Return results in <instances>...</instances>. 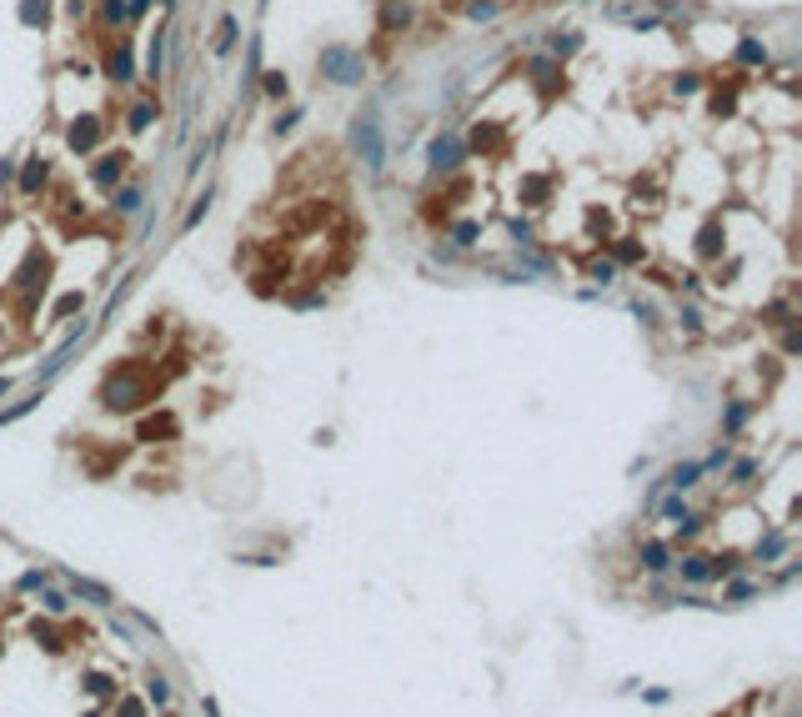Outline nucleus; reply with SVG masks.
Returning a JSON list of instances; mask_svg holds the SVG:
<instances>
[{"instance_id":"nucleus-19","label":"nucleus","mask_w":802,"mask_h":717,"mask_svg":"<svg viewBox=\"0 0 802 717\" xmlns=\"http://www.w3.org/2000/svg\"><path fill=\"white\" fill-rule=\"evenodd\" d=\"M782 547H787V537H767V542L757 547V557H777V552H782Z\"/></svg>"},{"instance_id":"nucleus-18","label":"nucleus","mask_w":802,"mask_h":717,"mask_svg":"<svg viewBox=\"0 0 802 717\" xmlns=\"http://www.w3.org/2000/svg\"><path fill=\"white\" fill-rule=\"evenodd\" d=\"M146 126H151V105H136L131 110V131H146Z\"/></svg>"},{"instance_id":"nucleus-17","label":"nucleus","mask_w":802,"mask_h":717,"mask_svg":"<svg viewBox=\"0 0 802 717\" xmlns=\"http://www.w3.org/2000/svg\"><path fill=\"white\" fill-rule=\"evenodd\" d=\"M236 45V21H221V40H216V50H231Z\"/></svg>"},{"instance_id":"nucleus-1","label":"nucleus","mask_w":802,"mask_h":717,"mask_svg":"<svg viewBox=\"0 0 802 717\" xmlns=\"http://www.w3.org/2000/svg\"><path fill=\"white\" fill-rule=\"evenodd\" d=\"M321 76L336 81V86H356V81L366 76V66H361V55H356V50L331 45V50H321Z\"/></svg>"},{"instance_id":"nucleus-12","label":"nucleus","mask_w":802,"mask_h":717,"mask_svg":"<svg viewBox=\"0 0 802 717\" xmlns=\"http://www.w3.org/2000/svg\"><path fill=\"white\" fill-rule=\"evenodd\" d=\"M110 81H131V50H126V45L110 55Z\"/></svg>"},{"instance_id":"nucleus-20","label":"nucleus","mask_w":802,"mask_h":717,"mask_svg":"<svg viewBox=\"0 0 802 717\" xmlns=\"http://www.w3.org/2000/svg\"><path fill=\"white\" fill-rule=\"evenodd\" d=\"M492 16H496L492 0H477V6H472V21H492Z\"/></svg>"},{"instance_id":"nucleus-14","label":"nucleus","mask_w":802,"mask_h":717,"mask_svg":"<svg viewBox=\"0 0 802 717\" xmlns=\"http://www.w3.org/2000/svg\"><path fill=\"white\" fill-rule=\"evenodd\" d=\"M146 697H151L156 707H165V702H170V682H165V677H151V687H146Z\"/></svg>"},{"instance_id":"nucleus-15","label":"nucleus","mask_w":802,"mask_h":717,"mask_svg":"<svg viewBox=\"0 0 802 717\" xmlns=\"http://www.w3.org/2000/svg\"><path fill=\"white\" fill-rule=\"evenodd\" d=\"M737 55H742L748 66H762V61H767V50H762L757 40H742V50H737Z\"/></svg>"},{"instance_id":"nucleus-2","label":"nucleus","mask_w":802,"mask_h":717,"mask_svg":"<svg viewBox=\"0 0 802 717\" xmlns=\"http://www.w3.org/2000/svg\"><path fill=\"white\" fill-rule=\"evenodd\" d=\"M356 151H361V161L371 165V171H381V165H386V151H381V126H376L371 116H356Z\"/></svg>"},{"instance_id":"nucleus-16","label":"nucleus","mask_w":802,"mask_h":717,"mask_svg":"<svg viewBox=\"0 0 802 717\" xmlns=\"http://www.w3.org/2000/svg\"><path fill=\"white\" fill-rule=\"evenodd\" d=\"M100 16H105L110 25H116V21H126V16H131V6H121V0H105V11H100Z\"/></svg>"},{"instance_id":"nucleus-7","label":"nucleus","mask_w":802,"mask_h":717,"mask_svg":"<svg viewBox=\"0 0 802 717\" xmlns=\"http://www.w3.org/2000/svg\"><path fill=\"white\" fill-rule=\"evenodd\" d=\"M121 171H126V156H105V161L95 165V186H110Z\"/></svg>"},{"instance_id":"nucleus-23","label":"nucleus","mask_w":802,"mask_h":717,"mask_svg":"<svg viewBox=\"0 0 802 717\" xmlns=\"http://www.w3.org/2000/svg\"><path fill=\"white\" fill-rule=\"evenodd\" d=\"M116 717H141V702H136V697H131V702H126V707H121V712H116Z\"/></svg>"},{"instance_id":"nucleus-11","label":"nucleus","mask_w":802,"mask_h":717,"mask_svg":"<svg viewBox=\"0 0 802 717\" xmlns=\"http://www.w3.org/2000/svg\"><path fill=\"white\" fill-rule=\"evenodd\" d=\"M95 136H100V131H95V121H81V126H71V146H76V151L95 146Z\"/></svg>"},{"instance_id":"nucleus-8","label":"nucleus","mask_w":802,"mask_h":717,"mask_svg":"<svg viewBox=\"0 0 802 717\" xmlns=\"http://www.w3.org/2000/svg\"><path fill=\"white\" fill-rule=\"evenodd\" d=\"M407 21H412V6H407V0H391V6L381 11V25H386V30H396V25H407Z\"/></svg>"},{"instance_id":"nucleus-5","label":"nucleus","mask_w":802,"mask_h":717,"mask_svg":"<svg viewBox=\"0 0 802 717\" xmlns=\"http://www.w3.org/2000/svg\"><path fill=\"white\" fill-rule=\"evenodd\" d=\"M677 567H682L687 582H707V577H712V557H697V552H692V557H682Z\"/></svg>"},{"instance_id":"nucleus-9","label":"nucleus","mask_w":802,"mask_h":717,"mask_svg":"<svg viewBox=\"0 0 802 717\" xmlns=\"http://www.w3.org/2000/svg\"><path fill=\"white\" fill-rule=\"evenodd\" d=\"M76 597H91L95 607H110V587H100V582H86V577H76Z\"/></svg>"},{"instance_id":"nucleus-3","label":"nucleus","mask_w":802,"mask_h":717,"mask_svg":"<svg viewBox=\"0 0 802 717\" xmlns=\"http://www.w3.org/2000/svg\"><path fill=\"white\" fill-rule=\"evenodd\" d=\"M642 567H647V572H667V567H672L667 542H642Z\"/></svg>"},{"instance_id":"nucleus-10","label":"nucleus","mask_w":802,"mask_h":717,"mask_svg":"<svg viewBox=\"0 0 802 717\" xmlns=\"http://www.w3.org/2000/svg\"><path fill=\"white\" fill-rule=\"evenodd\" d=\"M45 186V161L35 156V161H25V176H21V191H40Z\"/></svg>"},{"instance_id":"nucleus-13","label":"nucleus","mask_w":802,"mask_h":717,"mask_svg":"<svg viewBox=\"0 0 802 717\" xmlns=\"http://www.w3.org/2000/svg\"><path fill=\"white\" fill-rule=\"evenodd\" d=\"M116 211H126V216H131V211H141V191H136V186L116 191Z\"/></svg>"},{"instance_id":"nucleus-6","label":"nucleus","mask_w":802,"mask_h":717,"mask_svg":"<svg viewBox=\"0 0 802 717\" xmlns=\"http://www.w3.org/2000/svg\"><path fill=\"white\" fill-rule=\"evenodd\" d=\"M697 477H702V467H697V462H687V467H672V472H667V486H672V491H687Z\"/></svg>"},{"instance_id":"nucleus-22","label":"nucleus","mask_w":802,"mask_h":717,"mask_svg":"<svg viewBox=\"0 0 802 717\" xmlns=\"http://www.w3.org/2000/svg\"><path fill=\"white\" fill-rule=\"evenodd\" d=\"M742 416H748V407H732V412H727V431H737V426H742Z\"/></svg>"},{"instance_id":"nucleus-21","label":"nucleus","mask_w":802,"mask_h":717,"mask_svg":"<svg viewBox=\"0 0 802 717\" xmlns=\"http://www.w3.org/2000/svg\"><path fill=\"white\" fill-rule=\"evenodd\" d=\"M571 45H577V35H557V40H552L557 55H571Z\"/></svg>"},{"instance_id":"nucleus-4","label":"nucleus","mask_w":802,"mask_h":717,"mask_svg":"<svg viewBox=\"0 0 802 717\" xmlns=\"http://www.w3.org/2000/svg\"><path fill=\"white\" fill-rule=\"evenodd\" d=\"M456 156H462V146H456V136H441V141L431 146V161H436V171H451V165H456Z\"/></svg>"}]
</instances>
